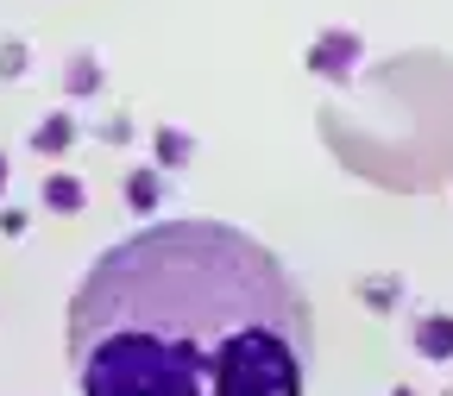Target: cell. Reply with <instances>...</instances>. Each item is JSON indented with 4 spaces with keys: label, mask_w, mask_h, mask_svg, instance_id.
I'll return each instance as SVG.
<instances>
[{
    "label": "cell",
    "mask_w": 453,
    "mask_h": 396,
    "mask_svg": "<svg viewBox=\"0 0 453 396\" xmlns=\"http://www.w3.org/2000/svg\"><path fill=\"white\" fill-rule=\"evenodd\" d=\"M64 346L82 396H303L315 315L252 233L157 220L88 264Z\"/></svg>",
    "instance_id": "cell-1"
}]
</instances>
